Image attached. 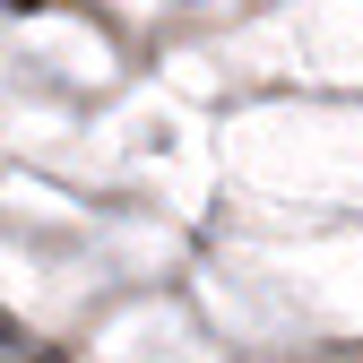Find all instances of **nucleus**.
Here are the masks:
<instances>
[{
  "label": "nucleus",
  "instance_id": "obj_1",
  "mask_svg": "<svg viewBox=\"0 0 363 363\" xmlns=\"http://www.w3.org/2000/svg\"><path fill=\"white\" fill-rule=\"evenodd\" d=\"M9 9H43V0H9Z\"/></svg>",
  "mask_w": 363,
  "mask_h": 363
}]
</instances>
